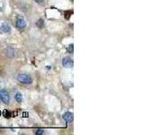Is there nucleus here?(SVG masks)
<instances>
[{
	"label": "nucleus",
	"instance_id": "nucleus-5",
	"mask_svg": "<svg viewBox=\"0 0 144 135\" xmlns=\"http://www.w3.org/2000/svg\"><path fill=\"white\" fill-rule=\"evenodd\" d=\"M26 25H27V24H26L25 20H24V18H18V19L16 20V26H17V28L21 29V30L24 29V28L26 27Z\"/></svg>",
	"mask_w": 144,
	"mask_h": 135
},
{
	"label": "nucleus",
	"instance_id": "nucleus-6",
	"mask_svg": "<svg viewBox=\"0 0 144 135\" xmlns=\"http://www.w3.org/2000/svg\"><path fill=\"white\" fill-rule=\"evenodd\" d=\"M0 31L4 33H9L11 32V26L8 23H3L2 25L0 26Z\"/></svg>",
	"mask_w": 144,
	"mask_h": 135
},
{
	"label": "nucleus",
	"instance_id": "nucleus-4",
	"mask_svg": "<svg viewBox=\"0 0 144 135\" xmlns=\"http://www.w3.org/2000/svg\"><path fill=\"white\" fill-rule=\"evenodd\" d=\"M62 117H63V119H64L65 122H69V123H71L74 120V115L72 113H70V112H66V113L62 115Z\"/></svg>",
	"mask_w": 144,
	"mask_h": 135
},
{
	"label": "nucleus",
	"instance_id": "nucleus-12",
	"mask_svg": "<svg viewBox=\"0 0 144 135\" xmlns=\"http://www.w3.org/2000/svg\"><path fill=\"white\" fill-rule=\"evenodd\" d=\"M34 1L38 4H43L44 3V0H34Z\"/></svg>",
	"mask_w": 144,
	"mask_h": 135
},
{
	"label": "nucleus",
	"instance_id": "nucleus-3",
	"mask_svg": "<svg viewBox=\"0 0 144 135\" xmlns=\"http://www.w3.org/2000/svg\"><path fill=\"white\" fill-rule=\"evenodd\" d=\"M62 66L66 69H71L73 68L74 66V62H73V60L69 57H64L62 59Z\"/></svg>",
	"mask_w": 144,
	"mask_h": 135
},
{
	"label": "nucleus",
	"instance_id": "nucleus-8",
	"mask_svg": "<svg viewBox=\"0 0 144 135\" xmlns=\"http://www.w3.org/2000/svg\"><path fill=\"white\" fill-rule=\"evenodd\" d=\"M15 99L17 103H22L23 100H24V97H23V95L21 93H16L15 95Z\"/></svg>",
	"mask_w": 144,
	"mask_h": 135
},
{
	"label": "nucleus",
	"instance_id": "nucleus-7",
	"mask_svg": "<svg viewBox=\"0 0 144 135\" xmlns=\"http://www.w3.org/2000/svg\"><path fill=\"white\" fill-rule=\"evenodd\" d=\"M7 56H8V57H14V56H15L16 52H15V50L14 49V48L8 47L7 49Z\"/></svg>",
	"mask_w": 144,
	"mask_h": 135
},
{
	"label": "nucleus",
	"instance_id": "nucleus-1",
	"mask_svg": "<svg viewBox=\"0 0 144 135\" xmlns=\"http://www.w3.org/2000/svg\"><path fill=\"white\" fill-rule=\"evenodd\" d=\"M17 80L22 84H24V85H30L32 83V78L30 75L28 74H19L17 76Z\"/></svg>",
	"mask_w": 144,
	"mask_h": 135
},
{
	"label": "nucleus",
	"instance_id": "nucleus-10",
	"mask_svg": "<svg viewBox=\"0 0 144 135\" xmlns=\"http://www.w3.org/2000/svg\"><path fill=\"white\" fill-rule=\"evenodd\" d=\"M34 133L36 135H43L45 132H44V131L41 130V129H36V130L34 131Z\"/></svg>",
	"mask_w": 144,
	"mask_h": 135
},
{
	"label": "nucleus",
	"instance_id": "nucleus-2",
	"mask_svg": "<svg viewBox=\"0 0 144 135\" xmlns=\"http://www.w3.org/2000/svg\"><path fill=\"white\" fill-rule=\"evenodd\" d=\"M0 100L2 101L4 104H6V105L9 104V102H10V96H9V93L7 92V90H0Z\"/></svg>",
	"mask_w": 144,
	"mask_h": 135
},
{
	"label": "nucleus",
	"instance_id": "nucleus-11",
	"mask_svg": "<svg viewBox=\"0 0 144 135\" xmlns=\"http://www.w3.org/2000/svg\"><path fill=\"white\" fill-rule=\"evenodd\" d=\"M67 51L69 53H73L74 52V45L73 44H69V47L67 48Z\"/></svg>",
	"mask_w": 144,
	"mask_h": 135
},
{
	"label": "nucleus",
	"instance_id": "nucleus-9",
	"mask_svg": "<svg viewBox=\"0 0 144 135\" xmlns=\"http://www.w3.org/2000/svg\"><path fill=\"white\" fill-rule=\"evenodd\" d=\"M36 25L38 26L39 28L43 27V25H44V21H43V19H39L38 21L36 22Z\"/></svg>",
	"mask_w": 144,
	"mask_h": 135
}]
</instances>
